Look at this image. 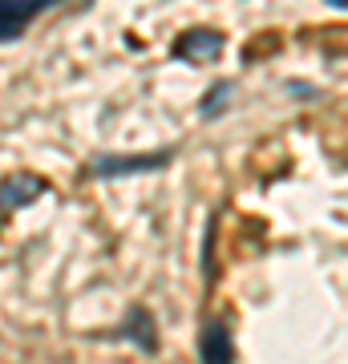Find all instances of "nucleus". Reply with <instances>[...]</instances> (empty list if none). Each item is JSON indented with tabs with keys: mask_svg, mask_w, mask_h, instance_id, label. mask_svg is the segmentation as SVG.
Here are the masks:
<instances>
[{
	"mask_svg": "<svg viewBox=\"0 0 348 364\" xmlns=\"http://www.w3.org/2000/svg\"><path fill=\"white\" fill-rule=\"evenodd\" d=\"M167 162H170L167 150H158V154H102L93 162V174H97V178H130V174L162 170Z\"/></svg>",
	"mask_w": 348,
	"mask_h": 364,
	"instance_id": "obj_1",
	"label": "nucleus"
},
{
	"mask_svg": "<svg viewBox=\"0 0 348 364\" xmlns=\"http://www.w3.org/2000/svg\"><path fill=\"white\" fill-rule=\"evenodd\" d=\"M174 57L179 61H191V65H203V61H215L223 53V33L215 28H186L179 41H174Z\"/></svg>",
	"mask_w": 348,
	"mask_h": 364,
	"instance_id": "obj_2",
	"label": "nucleus"
},
{
	"mask_svg": "<svg viewBox=\"0 0 348 364\" xmlns=\"http://www.w3.org/2000/svg\"><path fill=\"white\" fill-rule=\"evenodd\" d=\"M57 0H0V41H13L25 33V25L37 13L53 9Z\"/></svg>",
	"mask_w": 348,
	"mask_h": 364,
	"instance_id": "obj_3",
	"label": "nucleus"
},
{
	"mask_svg": "<svg viewBox=\"0 0 348 364\" xmlns=\"http://www.w3.org/2000/svg\"><path fill=\"white\" fill-rule=\"evenodd\" d=\"M235 348H231V332H227V324H219V320H206L203 328H199V360L203 364H231Z\"/></svg>",
	"mask_w": 348,
	"mask_h": 364,
	"instance_id": "obj_4",
	"label": "nucleus"
},
{
	"mask_svg": "<svg viewBox=\"0 0 348 364\" xmlns=\"http://www.w3.org/2000/svg\"><path fill=\"white\" fill-rule=\"evenodd\" d=\"M49 191L41 178L33 174H9V178H0V210H16V207H28L33 198H41Z\"/></svg>",
	"mask_w": 348,
	"mask_h": 364,
	"instance_id": "obj_5",
	"label": "nucleus"
},
{
	"mask_svg": "<svg viewBox=\"0 0 348 364\" xmlns=\"http://www.w3.org/2000/svg\"><path fill=\"white\" fill-rule=\"evenodd\" d=\"M122 336H130L142 352H158V332H154V316L146 308H130L126 324H122Z\"/></svg>",
	"mask_w": 348,
	"mask_h": 364,
	"instance_id": "obj_6",
	"label": "nucleus"
},
{
	"mask_svg": "<svg viewBox=\"0 0 348 364\" xmlns=\"http://www.w3.org/2000/svg\"><path fill=\"white\" fill-rule=\"evenodd\" d=\"M231 93H235V85H231V81H219V85H215V90H211V93L203 97V105H199V114H203V117H219V114H223V102H227Z\"/></svg>",
	"mask_w": 348,
	"mask_h": 364,
	"instance_id": "obj_7",
	"label": "nucleus"
},
{
	"mask_svg": "<svg viewBox=\"0 0 348 364\" xmlns=\"http://www.w3.org/2000/svg\"><path fill=\"white\" fill-rule=\"evenodd\" d=\"M328 4H332L336 13H344V9H348V0H328Z\"/></svg>",
	"mask_w": 348,
	"mask_h": 364,
	"instance_id": "obj_8",
	"label": "nucleus"
},
{
	"mask_svg": "<svg viewBox=\"0 0 348 364\" xmlns=\"http://www.w3.org/2000/svg\"><path fill=\"white\" fill-rule=\"evenodd\" d=\"M85 4H93V0H85Z\"/></svg>",
	"mask_w": 348,
	"mask_h": 364,
	"instance_id": "obj_9",
	"label": "nucleus"
}]
</instances>
